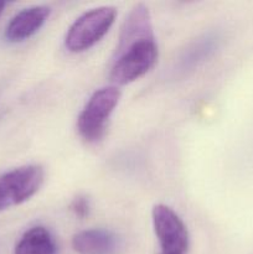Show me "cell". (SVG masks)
Wrapping results in <instances>:
<instances>
[{"label": "cell", "mask_w": 253, "mask_h": 254, "mask_svg": "<svg viewBox=\"0 0 253 254\" xmlns=\"http://www.w3.org/2000/svg\"><path fill=\"white\" fill-rule=\"evenodd\" d=\"M158 57L150 12L144 4H136L121 27L109 79L113 86L133 83L155 66Z\"/></svg>", "instance_id": "cell-1"}, {"label": "cell", "mask_w": 253, "mask_h": 254, "mask_svg": "<svg viewBox=\"0 0 253 254\" xmlns=\"http://www.w3.org/2000/svg\"><path fill=\"white\" fill-rule=\"evenodd\" d=\"M121 89L106 86L92 93L77 118V131L86 143L96 144L104 136L108 122L121 101Z\"/></svg>", "instance_id": "cell-2"}, {"label": "cell", "mask_w": 253, "mask_h": 254, "mask_svg": "<svg viewBox=\"0 0 253 254\" xmlns=\"http://www.w3.org/2000/svg\"><path fill=\"white\" fill-rule=\"evenodd\" d=\"M116 19L117 9L111 5L87 10L68 27L64 36V46L73 54L92 49L108 34Z\"/></svg>", "instance_id": "cell-3"}, {"label": "cell", "mask_w": 253, "mask_h": 254, "mask_svg": "<svg viewBox=\"0 0 253 254\" xmlns=\"http://www.w3.org/2000/svg\"><path fill=\"white\" fill-rule=\"evenodd\" d=\"M151 222L159 243V254H188L189 230L173 208L164 203L155 205L151 210Z\"/></svg>", "instance_id": "cell-4"}, {"label": "cell", "mask_w": 253, "mask_h": 254, "mask_svg": "<svg viewBox=\"0 0 253 254\" xmlns=\"http://www.w3.org/2000/svg\"><path fill=\"white\" fill-rule=\"evenodd\" d=\"M45 171L37 164L20 166L7 171L0 178L11 198L12 205H21L34 197L44 185Z\"/></svg>", "instance_id": "cell-5"}, {"label": "cell", "mask_w": 253, "mask_h": 254, "mask_svg": "<svg viewBox=\"0 0 253 254\" xmlns=\"http://www.w3.org/2000/svg\"><path fill=\"white\" fill-rule=\"evenodd\" d=\"M220 36L215 32H207L186 45L179 54L174 71L176 76H188L208 61L220 46Z\"/></svg>", "instance_id": "cell-6"}, {"label": "cell", "mask_w": 253, "mask_h": 254, "mask_svg": "<svg viewBox=\"0 0 253 254\" xmlns=\"http://www.w3.org/2000/svg\"><path fill=\"white\" fill-rule=\"evenodd\" d=\"M51 15L47 5H34L25 7L11 17L5 29V39L12 44L22 42L34 36L46 24Z\"/></svg>", "instance_id": "cell-7"}, {"label": "cell", "mask_w": 253, "mask_h": 254, "mask_svg": "<svg viewBox=\"0 0 253 254\" xmlns=\"http://www.w3.org/2000/svg\"><path fill=\"white\" fill-rule=\"evenodd\" d=\"M71 243L77 254H117L122 247L121 238L106 228L79 231Z\"/></svg>", "instance_id": "cell-8"}, {"label": "cell", "mask_w": 253, "mask_h": 254, "mask_svg": "<svg viewBox=\"0 0 253 254\" xmlns=\"http://www.w3.org/2000/svg\"><path fill=\"white\" fill-rule=\"evenodd\" d=\"M57 251L54 233L45 226H34L17 241L14 254H57Z\"/></svg>", "instance_id": "cell-9"}, {"label": "cell", "mask_w": 253, "mask_h": 254, "mask_svg": "<svg viewBox=\"0 0 253 254\" xmlns=\"http://www.w3.org/2000/svg\"><path fill=\"white\" fill-rule=\"evenodd\" d=\"M69 211L78 220H84V218L89 217L92 211L91 200L86 195H77L69 203Z\"/></svg>", "instance_id": "cell-10"}, {"label": "cell", "mask_w": 253, "mask_h": 254, "mask_svg": "<svg viewBox=\"0 0 253 254\" xmlns=\"http://www.w3.org/2000/svg\"><path fill=\"white\" fill-rule=\"evenodd\" d=\"M11 206H12L11 200H10L5 188L1 185V183H0V211L6 210V208L11 207Z\"/></svg>", "instance_id": "cell-11"}, {"label": "cell", "mask_w": 253, "mask_h": 254, "mask_svg": "<svg viewBox=\"0 0 253 254\" xmlns=\"http://www.w3.org/2000/svg\"><path fill=\"white\" fill-rule=\"evenodd\" d=\"M5 6H6V2H5V1H0V16H1L2 11H4Z\"/></svg>", "instance_id": "cell-12"}]
</instances>
